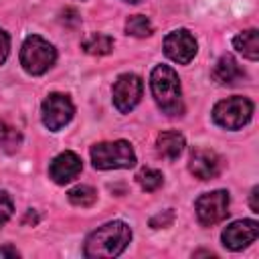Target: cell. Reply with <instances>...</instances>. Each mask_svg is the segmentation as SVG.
Segmentation results:
<instances>
[{
	"mask_svg": "<svg viewBox=\"0 0 259 259\" xmlns=\"http://www.w3.org/2000/svg\"><path fill=\"white\" fill-rule=\"evenodd\" d=\"M91 162L97 170H117V168H132L136 164V154L130 142L115 140V142H99L91 146Z\"/></svg>",
	"mask_w": 259,
	"mask_h": 259,
	"instance_id": "277c9868",
	"label": "cell"
},
{
	"mask_svg": "<svg viewBox=\"0 0 259 259\" xmlns=\"http://www.w3.org/2000/svg\"><path fill=\"white\" fill-rule=\"evenodd\" d=\"M150 87H152V95H154L158 107L166 115L180 117L184 113L180 79L172 67H168V65L154 67V71L150 75Z\"/></svg>",
	"mask_w": 259,
	"mask_h": 259,
	"instance_id": "7a4b0ae2",
	"label": "cell"
},
{
	"mask_svg": "<svg viewBox=\"0 0 259 259\" xmlns=\"http://www.w3.org/2000/svg\"><path fill=\"white\" fill-rule=\"evenodd\" d=\"M136 180L138 184L146 190V192H154L158 190L162 184H164V176L160 170H154V168H142L138 174H136Z\"/></svg>",
	"mask_w": 259,
	"mask_h": 259,
	"instance_id": "ffe728a7",
	"label": "cell"
},
{
	"mask_svg": "<svg viewBox=\"0 0 259 259\" xmlns=\"http://www.w3.org/2000/svg\"><path fill=\"white\" fill-rule=\"evenodd\" d=\"M12 210H14V204L10 194L6 190H0V227L12 217Z\"/></svg>",
	"mask_w": 259,
	"mask_h": 259,
	"instance_id": "44dd1931",
	"label": "cell"
},
{
	"mask_svg": "<svg viewBox=\"0 0 259 259\" xmlns=\"http://www.w3.org/2000/svg\"><path fill=\"white\" fill-rule=\"evenodd\" d=\"M132 241V229L123 221H111L95 229L87 239L83 247V255L89 259H109L117 257L125 251V247Z\"/></svg>",
	"mask_w": 259,
	"mask_h": 259,
	"instance_id": "6da1fadb",
	"label": "cell"
},
{
	"mask_svg": "<svg viewBox=\"0 0 259 259\" xmlns=\"http://www.w3.org/2000/svg\"><path fill=\"white\" fill-rule=\"evenodd\" d=\"M259 235V223L253 219H243V221H235L231 225L225 227L221 239L223 245L231 251H241L243 247L251 245Z\"/></svg>",
	"mask_w": 259,
	"mask_h": 259,
	"instance_id": "30bf717a",
	"label": "cell"
},
{
	"mask_svg": "<svg viewBox=\"0 0 259 259\" xmlns=\"http://www.w3.org/2000/svg\"><path fill=\"white\" fill-rule=\"evenodd\" d=\"M125 2H130V4H138V2H142V0H125Z\"/></svg>",
	"mask_w": 259,
	"mask_h": 259,
	"instance_id": "484cf974",
	"label": "cell"
},
{
	"mask_svg": "<svg viewBox=\"0 0 259 259\" xmlns=\"http://www.w3.org/2000/svg\"><path fill=\"white\" fill-rule=\"evenodd\" d=\"M233 47L249 61H257L259 59V34H257V28H249V30H243L239 32L235 38H233Z\"/></svg>",
	"mask_w": 259,
	"mask_h": 259,
	"instance_id": "9a60e30c",
	"label": "cell"
},
{
	"mask_svg": "<svg viewBox=\"0 0 259 259\" xmlns=\"http://www.w3.org/2000/svg\"><path fill=\"white\" fill-rule=\"evenodd\" d=\"M57 61V49L38 34H30L24 38L20 47V65L28 75L47 73Z\"/></svg>",
	"mask_w": 259,
	"mask_h": 259,
	"instance_id": "3957f363",
	"label": "cell"
},
{
	"mask_svg": "<svg viewBox=\"0 0 259 259\" xmlns=\"http://www.w3.org/2000/svg\"><path fill=\"white\" fill-rule=\"evenodd\" d=\"M73 113H75V105L71 97L65 93H49L40 105L42 123L51 132H59L61 127H65L73 119Z\"/></svg>",
	"mask_w": 259,
	"mask_h": 259,
	"instance_id": "8992f818",
	"label": "cell"
},
{
	"mask_svg": "<svg viewBox=\"0 0 259 259\" xmlns=\"http://www.w3.org/2000/svg\"><path fill=\"white\" fill-rule=\"evenodd\" d=\"M22 146V134L6 119H0V148L6 154H14Z\"/></svg>",
	"mask_w": 259,
	"mask_h": 259,
	"instance_id": "e0dca14e",
	"label": "cell"
},
{
	"mask_svg": "<svg viewBox=\"0 0 259 259\" xmlns=\"http://www.w3.org/2000/svg\"><path fill=\"white\" fill-rule=\"evenodd\" d=\"M152 22L148 16L144 14H134L125 20V32L132 34V36H138V38H146L152 34Z\"/></svg>",
	"mask_w": 259,
	"mask_h": 259,
	"instance_id": "d6986e66",
	"label": "cell"
},
{
	"mask_svg": "<svg viewBox=\"0 0 259 259\" xmlns=\"http://www.w3.org/2000/svg\"><path fill=\"white\" fill-rule=\"evenodd\" d=\"M243 77H245V71L241 69V65L233 55H223L212 67V79L219 85H231Z\"/></svg>",
	"mask_w": 259,
	"mask_h": 259,
	"instance_id": "4fadbf2b",
	"label": "cell"
},
{
	"mask_svg": "<svg viewBox=\"0 0 259 259\" xmlns=\"http://www.w3.org/2000/svg\"><path fill=\"white\" fill-rule=\"evenodd\" d=\"M142 79L134 73H123L115 79L111 95H113V105L117 107V111L121 113H130L142 99Z\"/></svg>",
	"mask_w": 259,
	"mask_h": 259,
	"instance_id": "ba28073f",
	"label": "cell"
},
{
	"mask_svg": "<svg viewBox=\"0 0 259 259\" xmlns=\"http://www.w3.org/2000/svg\"><path fill=\"white\" fill-rule=\"evenodd\" d=\"M81 168H83L81 158L75 152L67 150V152H61L59 156L53 158V162L49 164V176L57 184H67L79 176Z\"/></svg>",
	"mask_w": 259,
	"mask_h": 259,
	"instance_id": "7c38bea8",
	"label": "cell"
},
{
	"mask_svg": "<svg viewBox=\"0 0 259 259\" xmlns=\"http://www.w3.org/2000/svg\"><path fill=\"white\" fill-rule=\"evenodd\" d=\"M223 168V160L217 152L208 150V148H196L190 154V162H188V170L198 178V180H210L217 178L221 174Z\"/></svg>",
	"mask_w": 259,
	"mask_h": 259,
	"instance_id": "8fae6325",
	"label": "cell"
},
{
	"mask_svg": "<svg viewBox=\"0 0 259 259\" xmlns=\"http://www.w3.org/2000/svg\"><path fill=\"white\" fill-rule=\"evenodd\" d=\"M186 142H184V136L176 130H168V132H162L158 134L156 138V150L162 158H168V160H176L182 150H184Z\"/></svg>",
	"mask_w": 259,
	"mask_h": 259,
	"instance_id": "5bb4252c",
	"label": "cell"
},
{
	"mask_svg": "<svg viewBox=\"0 0 259 259\" xmlns=\"http://www.w3.org/2000/svg\"><path fill=\"white\" fill-rule=\"evenodd\" d=\"M81 49L87 55H109L113 51V38L103 32H93L81 42Z\"/></svg>",
	"mask_w": 259,
	"mask_h": 259,
	"instance_id": "2e32d148",
	"label": "cell"
},
{
	"mask_svg": "<svg viewBox=\"0 0 259 259\" xmlns=\"http://www.w3.org/2000/svg\"><path fill=\"white\" fill-rule=\"evenodd\" d=\"M229 200L231 198H229L227 190H212V192L200 194L194 202L198 223L204 227H212V225L225 221L229 214Z\"/></svg>",
	"mask_w": 259,
	"mask_h": 259,
	"instance_id": "52a82bcc",
	"label": "cell"
},
{
	"mask_svg": "<svg viewBox=\"0 0 259 259\" xmlns=\"http://www.w3.org/2000/svg\"><path fill=\"white\" fill-rule=\"evenodd\" d=\"M253 117V103L243 95H233L212 107V121L225 130H241Z\"/></svg>",
	"mask_w": 259,
	"mask_h": 259,
	"instance_id": "5b68a950",
	"label": "cell"
},
{
	"mask_svg": "<svg viewBox=\"0 0 259 259\" xmlns=\"http://www.w3.org/2000/svg\"><path fill=\"white\" fill-rule=\"evenodd\" d=\"M0 257H20V253L14 247L6 245V247H0Z\"/></svg>",
	"mask_w": 259,
	"mask_h": 259,
	"instance_id": "d4e9b609",
	"label": "cell"
},
{
	"mask_svg": "<svg viewBox=\"0 0 259 259\" xmlns=\"http://www.w3.org/2000/svg\"><path fill=\"white\" fill-rule=\"evenodd\" d=\"M249 204H251V210H253V212H259V186H253Z\"/></svg>",
	"mask_w": 259,
	"mask_h": 259,
	"instance_id": "cb8c5ba5",
	"label": "cell"
},
{
	"mask_svg": "<svg viewBox=\"0 0 259 259\" xmlns=\"http://www.w3.org/2000/svg\"><path fill=\"white\" fill-rule=\"evenodd\" d=\"M196 51H198L196 38L186 28L172 30L164 38V53H166V57L172 59L178 65H188L194 59Z\"/></svg>",
	"mask_w": 259,
	"mask_h": 259,
	"instance_id": "9c48e42d",
	"label": "cell"
},
{
	"mask_svg": "<svg viewBox=\"0 0 259 259\" xmlns=\"http://www.w3.org/2000/svg\"><path fill=\"white\" fill-rule=\"evenodd\" d=\"M172 221H174V210L168 208V210H164V212L152 217V219H150V227H154V229H164V227L172 225Z\"/></svg>",
	"mask_w": 259,
	"mask_h": 259,
	"instance_id": "7402d4cb",
	"label": "cell"
},
{
	"mask_svg": "<svg viewBox=\"0 0 259 259\" xmlns=\"http://www.w3.org/2000/svg\"><path fill=\"white\" fill-rule=\"evenodd\" d=\"M67 196H69V202H71V204L85 208V206H91V204L97 200V190H95L93 186L79 184V186L71 188V190L67 192Z\"/></svg>",
	"mask_w": 259,
	"mask_h": 259,
	"instance_id": "ac0fdd59",
	"label": "cell"
},
{
	"mask_svg": "<svg viewBox=\"0 0 259 259\" xmlns=\"http://www.w3.org/2000/svg\"><path fill=\"white\" fill-rule=\"evenodd\" d=\"M8 53H10V36L4 28H0V65L8 59Z\"/></svg>",
	"mask_w": 259,
	"mask_h": 259,
	"instance_id": "603a6c76",
	"label": "cell"
}]
</instances>
